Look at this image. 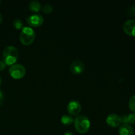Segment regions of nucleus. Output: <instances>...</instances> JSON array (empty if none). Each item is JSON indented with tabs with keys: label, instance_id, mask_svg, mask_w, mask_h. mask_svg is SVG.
Returning a JSON list of instances; mask_svg holds the SVG:
<instances>
[{
	"label": "nucleus",
	"instance_id": "1",
	"mask_svg": "<svg viewBox=\"0 0 135 135\" xmlns=\"http://www.w3.org/2000/svg\"><path fill=\"white\" fill-rule=\"evenodd\" d=\"M18 57V51L15 46H8L4 49L3 52V59L7 65L15 64Z\"/></svg>",
	"mask_w": 135,
	"mask_h": 135
},
{
	"label": "nucleus",
	"instance_id": "2",
	"mask_svg": "<svg viewBox=\"0 0 135 135\" xmlns=\"http://www.w3.org/2000/svg\"><path fill=\"white\" fill-rule=\"evenodd\" d=\"M74 126L77 132L81 134L86 133L90 127V121L89 119L84 115H78L74 119Z\"/></svg>",
	"mask_w": 135,
	"mask_h": 135
},
{
	"label": "nucleus",
	"instance_id": "3",
	"mask_svg": "<svg viewBox=\"0 0 135 135\" xmlns=\"http://www.w3.org/2000/svg\"><path fill=\"white\" fill-rule=\"evenodd\" d=\"M36 34L34 30L30 26H24L19 36L21 43L25 46H28L34 42Z\"/></svg>",
	"mask_w": 135,
	"mask_h": 135
},
{
	"label": "nucleus",
	"instance_id": "4",
	"mask_svg": "<svg viewBox=\"0 0 135 135\" xmlns=\"http://www.w3.org/2000/svg\"><path fill=\"white\" fill-rule=\"evenodd\" d=\"M26 69L22 65L15 63L10 67L9 70V75L14 79H22L26 75Z\"/></svg>",
	"mask_w": 135,
	"mask_h": 135
},
{
	"label": "nucleus",
	"instance_id": "5",
	"mask_svg": "<svg viewBox=\"0 0 135 135\" xmlns=\"http://www.w3.org/2000/svg\"><path fill=\"white\" fill-rule=\"evenodd\" d=\"M44 18L41 15L34 14L26 18V22L31 27H38L44 23Z\"/></svg>",
	"mask_w": 135,
	"mask_h": 135
},
{
	"label": "nucleus",
	"instance_id": "6",
	"mask_svg": "<svg viewBox=\"0 0 135 135\" xmlns=\"http://www.w3.org/2000/svg\"><path fill=\"white\" fill-rule=\"evenodd\" d=\"M67 109L70 115L76 116L79 115L81 112L82 106L80 103L76 100H71L67 105Z\"/></svg>",
	"mask_w": 135,
	"mask_h": 135
},
{
	"label": "nucleus",
	"instance_id": "7",
	"mask_svg": "<svg viewBox=\"0 0 135 135\" xmlns=\"http://www.w3.org/2000/svg\"><path fill=\"white\" fill-rule=\"evenodd\" d=\"M106 123L112 127H117L122 123L121 117L115 113H112L106 117Z\"/></svg>",
	"mask_w": 135,
	"mask_h": 135
},
{
	"label": "nucleus",
	"instance_id": "8",
	"mask_svg": "<svg viewBox=\"0 0 135 135\" xmlns=\"http://www.w3.org/2000/svg\"><path fill=\"white\" fill-rule=\"evenodd\" d=\"M85 66L82 61L75 60L72 62L70 66L71 72L74 75H80L84 71Z\"/></svg>",
	"mask_w": 135,
	"mask_h": 135
},
{
	"label": "nucleus",
	"instance_id": "9",
	"mask_svg": "<svg viewBox=\"0 0 135 135\" xmlns=\"http://www.w3.org/2000/svg\"><path fill=\"white\" fill-rule=\"evenodd\" d=\"M123 30L127 34L135 36V20H129L123 25Z\"/></svg>",
	"mask_w": 135,
	"mask_h": 135
},
{
	"label": "nucleus",
	"instance_id": "10",
	"mask_svg": "<svg viewBox=\"0 0 135 135\" xmlns=\"http://www.w3.org/2000/svg\"><path fill=\"white\" fill-rule=\"evenodd\" d=\"M119 135H134L133 127L128 124H123L119 128Z\"/></svg>",
	"mask_w": 135,
	"mask_h": 135
},
{
	"label": "nucleus",
	"instance_id": "11",
	"mask_svg": "<svg viewBox=\"0 0 135 135\" xmlns=\"http://www.w3.org/2000/svg\"><path fill=\"white\" fill-rule=\"evenodd\" d=\"M42 5L40 3L36 0L30 1L28 5V9L33 13H39L42 9Z\"/></svg>",
	"mask_w": 135,
	"mask_h": 135
},
{
	"label": "nucleus",
	"instance_id": "12",
	"mask_svg": "<svg viewBox=\"0 0 135 135\" xmlns=\"http://www.w3.org/2000/svg\"><path fill=\"white\" fill-rule=\"evenodd\" d=\"M122 123L124 124H135V113H131L128 115H123L121 117Z\"/></svg>",
	"mask_w": 135,
	"mask_h": 135
},
{
	"label": "nucleus",
	"instance_id": "13",
	"mask_svg": "<svg viewBox=\"0 0 135 135\" xmlns=\"http://www.w3.org/2000/svg\"><path fill=\"white\" fill-rule=\"evenodd\" d=\"M61 121L64 125H70L74 122V119L70 115H64L63 116H62Z\"/></svg>",
	"mask_w": 135,
	"mask_h": 135
},
{
	"label": "nucleus",
	"instance_id": "14",
	"mask_svg": "<svg viewBox=\"0 0 135 135\" xmlns=\"http://www.w3.org/2000/svg\"><path fill=\"white\" fill-rule=\"evenodd\" d=\"M13 26L17 30L22 29L24 28V23L20 19H15L13 22Z\"/></svg>",
	"mask_w": 135,
	"mask_h": 135
},
{
	"label": "nucleus",
	"instance_id": "15",
	"mask_svg": "<svg viewBox=\"0 0 135 135\" xmlns=\"http://www.w3.org/2000/svg\"><path fill=\"white\" fill-rule=\"evenodd\" d=\"M42 10L46 14H50L53 11V7L50 4H45L42 7Z\"/></svg>",
	"mask_w": 135,
	"mask_h": 135
},
{
	"label": "nucleus",
	"instance_id": "16",
	"mask_svg": "<svg viewBox=\"0 0 135 135\" xmlns=\"http://www.w3.org/2000/svg\"><path fill=\"white\" fill-rule=\"evenodd\" d=\"M129 108L132 112H135V95L132 96L129 100Z\"/></svg>",
	"mask_w": 135,
	"mask_h": 135
},
{
	"label": "nucleus",
	"instance_id": "17",
	"mask_svg": "<svg viewBox=\"0 0 135 135\" xmlns=\"http://www.w3.org/2000/svg\"><path fill=\"white\" fill-rule=\"evenodd\" d=\"M128 13H129V15L131 16V17H135V5H133V6L129 9Z\"/></svg>",
	"mask_w": 135,
	"mask_h": 135
},
{
	"label": "nucleus",
	"instance_id": "18",
	"mask_svg": "<svg viewBox=\"0 0 135 135\" xmlns=\"http://www.w3.org/2000/svg\"><path fill=\"white\" fill-rule=\"evenodd\" d=\"M7 65L3 60L0 61V71H2L6 68Z\"/></svg>",
	"mask_w": 135,
	"mask_h": 135
},
{
	"label": "nucleus",
	"instance_id": "19",
	"mask_svg": "<svg viewBox=\"0 0 135 135\" xmlns=\"http://www.w3.org/2000/svg\"><path fill=\"white\" fill-rule=\"evenodd\" d=\"M3 102V95L2 92L0 90V106H1V104H2Z\"/></svg>",
	"mask_w": 135,
	"mask_h": 135
},
{
	"label": "nucleus",
	"instance_id": "20",
	"mask_svg": "<svg viewBox=\"0 0 135 135\" xmlns=\"http://www.w3.org/2000/svg\"><path fill=\"white\" fill-rule=\"evenodd\" d=\"M64 135H74V134L72 133V132L67 131V132H66L65 133Z\"/></svg>",
	"mask_w": 135,
	"mask_h": 135
},
{
	"label": "nucleus",
	"instance_id": "21",
	"mask_svg": "<svg viewBox=\"0 0 135 135\" xmlns=\"http://www.w3.org/2000/svg\"><path fill=\"white\" fill-rule=\"evenodd\" d=\"M2 21H3V16L2 15H1V13H0V23H1Z\"/></svg>",
	"mask_w": 135,
	"mask_h": 135
},
{
	"label": "nucleus",
	"instance_id": "22",
	"mask_svg": "<svg viewBox=\"0 0 135 135\" xmlns=\"http://www.w3.org/2000/svg\"><path fill=\"white\" fill-rule=\"evenodd\" d=\"M1 78H0V84H1Z\"/></svg>",
	"mask_w": 135,
	"mask_h": 135
},
{
	"label": "nucleus",
	"instance_id": "23",
	"mask_svg": "<svg viewBox=\"0 0 135 135\" xmlns=\"http://www.w3.org/2000/svg\"><path fill=\"white\" fill-rule=\"evenodd\" d=\"M0 4H1V1H0Z\"/></svg>",
	"mask_w": 135,
	"mask_h": 135
},
{
	"label": "nucleus",
	"instance_id": "24",
	"mask_svg": "<svg viewBox=\"0 0 135 135\" xmlns=\"http://www.w3.org/2000/svg\"><path fill=\"white\" fill-rule=\"evenodd\" d=\"M134 42H135V40H134Z\"/></svg>",
	"mask_w": 135,
	"mask_h": 135
}]
</instances>
